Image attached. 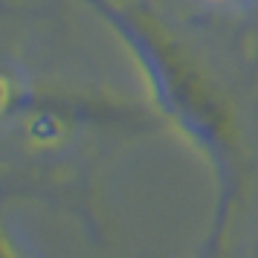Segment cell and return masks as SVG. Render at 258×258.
<instances>
[{
	"mask_svg": "<svg viewBox=\"0 0 258 258\" xmlns=\"http://www.w3.org/2000/svg\"><path fill=\"white\" fill-rule=\"evenodd\" d=\"M90 3L128 41L160 113L212 165L218 200L209 241L200 258H218L221 241L238 209L246 180V154L232 105L212 84L206 70L151 12L125 0H90Z\"/></svg>",
	"mask_w": 258,
	"mask_h": 258,
	"instance_id": "obj_1",
	"label": "cell"
},
{
	"mask_svg": "<svg viewBox=\"0 0 258 258\" xmlns=\"http://www.w3.org/2000/svg\"><path fill=\"white\" fill-rule=\"evenodd\" d=\"M0 258H18L12 252V246L6 244V238H3V235H0Z\"/></svg>",
	"mask_w": 258,
	"mask_h": 258,
	"instance_id": "obj_2",
	"label": "cell"
}]
</instances>
